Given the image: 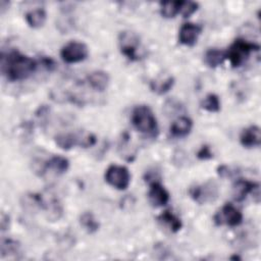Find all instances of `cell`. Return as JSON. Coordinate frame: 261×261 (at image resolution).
I'll list each match as a JSON object with an SVG mask.
<instances>
[{"mask_svg":"<svg viewBox=\"0 0 261 261\" xmlns=\"http://www.w3.org/2000/svg\"><path fill=\"white\" fill-rule=\"evenodd\" d=\"M38 62L17 50L1 55V71L10 82L22 81L37 69Z\"/></svg>","mask_w":261,"mask_h":261,"instance_id":"obj_1","label":"cell"},{"mask_svg":"<svg viewBox=\"0 0 261 261\" xmlns=\"http://www.w3.org/2000/svg\"><path fill=\"white\" fill-rule=\"evenodd\" d=\"M130 120L133 125L140 133L147 135L149 137H156L158 134V123L157 119L147 105L136 106L130 115Z\"/></svg>","mask_w":261,"mask_h":261,"instance_id":"obj_2","label":"cell"},{"mask_svg":"<svg viewBox=\"0 0 261 261\" xmlns=\"http://www.w3.org/2000/svg\"><path fill=\"white\" fill-rule=\"evenodd\" d=\"M260 46L256 43L244 39H237L225 51V57L229 60L232 67L241 66L254 51H258Z\"/></svg>","mask_w":261,"mask_h":261,"instance_id":"obj_3","label":"cell"},{"mask_svg":"<svg viewBox=\"0 0 261 261\" xmlns=\"http://www.w3.org/2000/svg\"><path fill=\"white\" fill-rule=\"evenodd\" d=\"M105 180L117 190H125L130 182L128 169L122 165L112 164L105 171Z\"/></svg>","mask_w":261,"mask_h":261,"instance_id":"obj_4","label":"cell"},{"mask_svg":"<svg viewBox=\"0 0 261 261\" xmlns=\"http://www.w3.org/2000/svg\"><path fill=\"white\" fill-rule=\"evenodd\" d=\"M89 55V49L83 42L71 41L65 44L60 51L62 60L66 63H76L84 61Z\"/></svg>","mask_w":261,"mask_h":261,"instance_id":"obj_5","label":"cell"},{"mask_svg":"<svg viewBox=\"0 0 261 261\" xmlns=\"http://www.w3.org/2000/svg\"><path fill=\"white\" fill-rule=\"evenodd\" d=\"M213 220L216 225L225 224L228 226H238L243 221V214L232 204L226 203L214 215Z\"/></svg>","mask_w":261,"mask_h":261,"instance_id":"obj_6","label":"cell"},{"mask_svg":"<svg viewBox=\"0 0 261 261\" xmlns=\"http://www.w3.org/2000/svg\"><path fill=\"white\" fill-rule=\"evenodd\" d=\"M119 46L121 53L129 60H139L138 47L140 45L139 37L133 32H121L119 35Z\"/></svg>","mask_w":261,"mask_h":261,"instance_id":"obj_7","label":"cell"},{"mask_svg":"<svg viewBox=\"0 0 261 261\" xmlns=\"http://www.w3.org/2000/svg\"><path fill=\"white\" fill-rule=\"evenodd\" d=\"M191 198L202 204L205 202H211L217 197V187L214 182H207L203 186H195L189 190Z\"/></svg>","mask_w":261,"mask_h":261,"instance_id":"obj_8","label":"cell"},{"mask_svg":"<svg viewBox=\"0 0 261 261\" xmlns=\"http://www.w3.org/2000/svg\"><path fill=\"white\" fill-rule=\"evenodd\" d=\"M248 194H252L253 197H256V202H259V184L247 179H238L233 185L234 199L241 202Z\"/></svg>","mask_w":261,"mask_h":261,"instance_id":"obj_9","label":"cell"},{"mask_svg":"<svg viewBox=\"0 0 261 261\" xmlns=\"http://www.w3.org/2000/svg\"><path fill=\"white\" fill-rule=\"evenodd\" d=\"M202 32V27L196 23H184L178 32V41L186 46H193L196 44L198 37Z\"/></svg>","mask_w":261,"mask_h":261,"instance_id":"obj_10","label":"cell"},{"mask_svg":"<svg viewBox=\"0 0 261 261\" xmlns=\"http://www.w3.org/2000/svg\"><path fill=\"white\" fill-rule=\"evenodd\" d=\"M148 198H149V201L152 204V206L162 207L168 203L169 193L166 191V189L160 182L154 180L150 184Z\"/></svg>","mask_w":261,"mask_h":261,"instance_id":"obj_11","label":"cell"},{"mask_svg":"<svg viewBox=\"0 0 261 261\" xmlns=\"http://www.w3.org/2000/svg\"><path fill=\"white\" fill-rule=\"evenodd\" d=\"M241 144L246 148L259 147L261 144V130L258 125H250L243 129L240 136Z\"/></svg>","mask_w":261,"mask_h":261,"instance_id":"obj_12","label":"cell"},{"mask_svg":"<svg viewBox=\"0 0 261 261\" xmlns=\"http://www.w3.org/2000/svg\"><path fill=\"white\" fill-rule=\"evenodd\" d=\"M193 128V121L188 116H179L170 125V134L175 138L187 137Z\"/></svg>","mask_w":261,"mask_h":261,"instance_id":"obj_13","label":"cell"},{"mask_svg":"<svg viewBox=\"0 0 261 261\" xmlns=\"http://www.w3.org/2000/svg\"><path fill=\"white\" fill-rule=\"evenodd\" d=\"M84 136H80L72 133H63L55 137L56 145L62 150H70L75 146H82Z\"/></svg>","mask_w":261,"mask_h":261,"instance_id":"obj_14","label":"cell"},{"mask_svg":"<svg viewBox=\"0 0 261 261\" xmlns=\"http://www.w3.org/2000/svg\"><path fill=\"white\" fill-rule=\"evenodd\" d=\"M87 81L92 89L99 91V92H103L108 87L110 79L106 71L95 70V71H92L87 76Z\"/></svg>","mask_w":261,"mask_h":261,"instance_id":"obj_15","label":"cell"},{"mask_svg":"<svg viewBox=\"0 0 261 261\" xmlns=\"http://www.w3.org/2000/svg\"><path fill=\"white\" fill-rule=\"evenodd\" d=\"M69 161L63 156H53L44 162V173L47 170H52L56 174H62L67 171Z\"/></svg>","mask_w":261,"mask_h":261,"instance_id":"obj_16","label":"cell"},{"mask_svg":"<svg viewBox=\"0 0 261 261\" xmlns=\"http://www.w3.org/2000/svg\"><path fill=\"white\" fill-rule=\"evenodd\" d=\"M46 17H47L46 11L43 8H36L33 10H30L24 15L27 23L29 24V27L33 29H39L43 27V24L46 21Z\"/></svg>","mask_w":261,"mask_h":261,"instance_id":"obj_17","label":"cell"},{"mask_svg":"<svg viewBox=\"0 0 261 261\" xmlns=\"http://www.w3.org/2000/svg\"><path fill=\"white\" fill-rule=\"evenodd\" d=\"M225 51L217 49V48H210L206 51L204 55V61L209 67H217L218 65L222 64L225 59Z\"/></svg>","mask_w":261,"mask_h":261,"instance_id":"obj_18","label":"cell"},{"mask_svg":"<svg viewBox=\"0 0 261 261\" xmlns=\"http://www.w3.org/2000/svg\"><path fill=\"white\" fill-rule=\"evenodd\" d=\"M158 220L165 224L172 232H177L178 230H180L182 226L181 220L169 210H165L164 212H162L158 216Z\"/></svg>","mask_w":261,"mask_h":261,"instance_id":"obj_19","label":"cell"},{"mask_svg":"<svg viewBox=\"0 0 261 261\" xmlns=\"http://www.w3.org/2000/svg\"><path fill=\"white\" fill-rule=\"evenodd\" d=\"M173 85H174L173 76L168 75L164 79L152 81L150 83V89L158 95H163V94H166L167 92H169L171 90V88L173 87Z\"/></svg>","mask_w":261,"mask_h":261,"instance_id":"obj_20","label":"cell"},{"mask_svg":"<svg viewBox=\"0 0 261 261\" xmlns=\"http://www.w3.org/2000/svg\"><path fill=\"white\" fill-rule=\"evenodd\" d=\"M182 1H164L160 3V13L165 18H172L180 11Z\"/></svg>","mask_w":261,"mask_h":261,"instance_id":"obj_21","label":"cell"},{"mask_svg":"<svg viewBox=\"0 0 261 261\" xmlns=\"http://www.w3.org/2000/svg\"><path fill=\"white\" fill-rule=\"evenodd\" d=\"M82 226L90 233H93L99 229V222L95 219L91 212H84L80 217Z\"/></svg>","mask_w":261,"mask_h":261,"instance_id":"obj_22","label":"cell"},{"mask_svg":"<svg viewBox=\"0 0 261 261\" xmlns=\"http://www.w3.org/2000/svg\"><path fill=\"white\" fill-rule=\"evenodd\" d=\"M201 107L208 112H218L220 110V100L215 94H208L201 102Z\"/></svg>","mask_w":261,"mask_h":261,"instance_id":"obj_23","label":"cell"},{"mask_svg":"<svg viewBox=\"0 0 261 261\" xmlns=\"http://www.w3.org/2000/svg\"><path fill=\"white\" fill-rule=\"evenodd\" d=\"M19 248L20 246L18 242L11 239L4 240L1 244V255L2 257H4L5 255H15L19 252Z\"/></svg>","mask_w":261,"mask_h":261,"instance_id":"obj_24","label":"cell"},{"mask_svg":"<svg viewBox=\"0 0 261 261\" xmlns=\"http://www.w3.org/2000/svg\"><path fill=\"white\" fill-rule=\"evenodd\" d=\"M198 9V3L193 2V1H182L181 6H180V11L182 17H190L195 11Z\"/></svg>","mask_w":261,"mask_h":261,"instance_id":"obj_25","label":"cell"},{"mask_svg":"<svg viewBox=\"0 0 261 261\" xmlns=\"http://www.w3.org/2000/svg\"><path fill=\"white\" fill-rule=\"evenodd\" d=\"M197 157L201 160H207V159H211L213 157V153L209 146L204 145L197 152Z\"/></svg>","mask_w":261,"mask_h":261,"instance_id":"obj_26","label":"cell"},{"mask_svg":"<svg viewBox=\"0 0 261 261\" xmlns=\"http://www.w3.org/2000/svg\"><path fill=\"white\" fill-rule=\"evenodd\" d=\"M40 63L48 70H52L55 68L56 64H55V61L50 58V57H46V56H43L41 59H40Z\"/></svg>","mask_w":261,"mask_h":261,"instance_id":"obj_27","label":"cell"},{"mask_svg":"<svg viewBox=\"0 0 261 261\" xmlns=\"http://www.w3.org/2000/svg\"><path fill=\"white\" fill-rule=\"evenodd\" d=\"M8 226H9V217H8V215L2 214V217H1V228H2V230H5L6 228H8Z\"/></svg>","mask_w":261,"mask_h":261,"instance_id":"obj_28","label":"cell"}]
</instances>
